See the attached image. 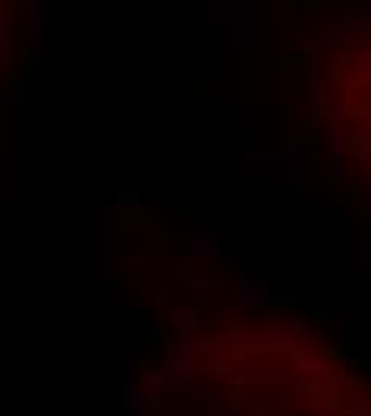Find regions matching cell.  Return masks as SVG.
<instances>
[{
  "instance_id": "obj_1",
  "label": "cell",
  "mask_w": 371,
  "mask_h": 416,
  "mask_svg": "<svg viewBox=\"0 0 371 416\" xmlns=\"http://www.w3.org/2000/svg\"><path fill=\"white\" fill-rule=\"evenodd\" d=\"M241 305H243V311H250V314H272L275 307L291 305V295L288 291H272L266 282H260V279H243Z\"/></svg>"
},
{
  "instance_id": "obj_2",
  "label": "cell",
  "mask_w": 371,
  "mask_h": 416,
  "mask_svg": "<svg viewBox=\"0 0 371 416\" xmlns=\"http://www.w3.org/2000/svg\"><path fill=\"white\" fill-rule=\"evenodd\" d=\"M164 378L170 384H186L193 381L195 374H199V353L195 349H189L186 343H176V346L166 353V362H164Z\"/></svg>"
},
{
  "instance_id": "obj_3",
  "label": "cell",
  "mask_w": 371,
  "mask_h": 416,
  "mask_svg": "<svg viewBox=\"0 0 371 416\" xmlns=\"http://www.w3.org/2000/svg\"><path fill=\"white\" fill-rule=\"evenodd\" d=\"M323 39L330 42V45H336V49H343V51L365 49V45H368V39H365V16L352 13L349 20L339 23V26L323 29Z\"/></svg>"
},
{
  "instance_id": "obj_4",
  "label": "cell",
  "mask_w": 371,
  "mask_h": 416,
  "mask_svg": "<svg viewBox=\"0 0 371 416\" xmlns=\"http://www.w3.org/2000/svg\"><path fill=\"white\" fill-rule=\"evenodd\" d=\"M291 365H295V372L301 374V378H310V381H327V378H333L327 353L317 346H308V343H298L295 362H291Z\"/></svg>"
},
{
  "instance_id": "obj_5",
  "label": "cell",
  "mask_w": 371,
  "mask_h": 416,
  "mask_svg": "<svg viewBox=\"0 0 371 416\" xmlns=\"http://www.w3.org/2000/svg\"><path fill=\"white\" fill-rule=\"evenodd\" d=\"M304 16L317 23H327V29H330V26H339V23L349 20L352 10H349V4H336V0H308L304 4Z\"/></svg>"
},
{
  "instance_id": "obj_6",
  "label": "cell",
  "mask_w": 371,
  "mask_h": 416,
  "mask_svg": "<svg viewBox=\"0 0 371 416\" xmlns=\"http://www.w3.org/2000/svg\"><path fill=\"white\" fill-rule=\"evenodd\" d=\"M308 394H310V403L317 407L320 416H330L333 410L339 407V384L333 381V378H327V381H310Z\"/></svg>"
},
{
  "instance_id": "obj_7",
  "label": "cell",
  "mask_w": 371,
  "mask_h": 416,
  "mask_svg": "<svg viewBox=\"0 0 371 416\" xmlns=\"http://www.w3.org/2000/svg\"><path fill=\"white\" fill-rule=\"evenodd\" d=\"M183 279H186V285H189V291H193L195 298H214V295H218V282L208 279L205 269L195 266V259H189V263L183 266Z\"/></svg>"
},
{
  "instance_id": "obj_8",
  "label": "cell",
  "mask_w": 371,
  "mask_h": 416,
  "mask_svg": "<svg viewBox=\"0 0 371 416\" xmlns=\"http://www.w3.org/2000/svg\"><path fill=\"white\" fill-rule=\"evenodd\" d=\"M362 93H371V58L368 61H362V64H355L352 68V74L343 80V99H355V97H362Z\"/></svg>"
},
{
  "instance_id": "obj_9",
  "label": "cell",
  "mask_w": 371,
  "mask_h": 416,
  "mask_svg": "<svg viewBox=\"0 0 371 416\" xmlns=\"http://www.w3.org/2000/svg\"><path fill=\"white\" fill-rule=\"evenodd\" d=\"M189 253H193V259H214L221 253V237L214 231H193Z\"/></svg>"
},
{
  "instance_id": "obj_10",
  "label": "cell",
  "mask_w": 371,
  "mask_h": 416,
  "mask_svg": "<svg viewBox=\"0 0 371 416\" xmlns=\"http://www.w3.org/2000/svg\"><path fill=\"white\" fill-rule=\"evenodd\" d=\"M112 228L116 231H147L151 221L141 208H112Z\"/></svg>"
},
{
  "instance_id": "obj_11",
  "label": "cell",
  "mask_w": 371,
  "mask_h": 416,
  "mask_svg": "<svg viewBox=\"0 0 371 416\" xmlns=\"http://www.w3.org/2000/svg\"><path fill=\"white\" fill-rule=\"evenodd\" d=\"M166 253V234L160 228H147L141 231V257H164Z\"/></svg>"
},
{
  "instance_id": "obj_12",
  "label": "cell",
  "mask_w": 371,
  "mask_h": 416,
  "mask_svg": "<svg viewBox=\"0 0 371 416\" xmlns=\"http://www.w3.org/2000/svg\"><path fill=\"white\" fill-rule=\"evenodd\" d=\"M141 388H145V400H151V403H157L160 397L166 394V388H170V381L164 378V372H145L141 374Z\"/></svg>"
},
{
  "instance_id": "obj_13",
  "label": "cell",
  "mask_w": 371,
  "mask_h": 416,
  "mask_svg": "<svg viewBox=\"0 0 371 416\" xmlns=\"http://www.w3.org/2000/svg\"><path fill=\"white\" fill-rule=\"evenodd\" d=\"M301 97H304V77L288 74V77H282V80H279V99H282L288 109H291V106H295Z\"/></svg>"
},
{
  "instance_id": "obj_14",
  "label": "cell",
  "mask_w": 371,
  "mask_h": 416,
  "mask_svg": "<svg viewBox=\"0 0 371 416\" xmlns=\"http://www.w3.org/2000/svg\"><path fill=\"white\" fill-rule=\"evenodd\" d=\"M116 353L118 359H138L141 355V336L138 333H118L116 336Z\"/></svg>"
},
{
  "instance_id": "obj_15",
  "label": "cell",
  "mask_w": 371,
  "mask_h": 416,
  "mask_svg": "<svg viewBox=\"0 0 371 416\" xmlns=\"http://www.w3.org/2000/svg\"><path fill=\"white\" fill-rule=\"evenodd\" d=\"M247 416H298V413H295V400H291V397H282V400L272 403V407L247 410Z\"/></svg>"
},
{
  "instance_id": "obj_16",
  "label": "cell",
  "mask_w": 371,
  "mask_h": 416,
  "mask_svg": "<svg viewBox=\"0 0 371 416\" xmlns=\"http://www.w3.org/2000/svg\"><path fill=\"white\" fill-rule=\"evenodd\" d=\"M269 10H272V13H269V23H272V26L285 29L295 23V7H291V4H269Z\"/></svg>"
},
{
  "instance_id": "obj_17",
  "label": "cell",
  "mask_w": 371,
  "mask_h": 416,
  "mask_svg": "<svg viewBox=\"0 0 371 416\" xmlns=\"http://www.w3.org/2000/svg\"><path fill=\"white\" fill-rule=\"evenodd\" d=\"M221 51H241L243 49V26H231V29H221V42H218Z\"/></svg>"
},
{
  "instance_id": "obj_18",
  "label": "cell",
  "mask_w": 371,
  "mask_h": 416,
  "mask_svg": "<svg viewBox=\"0 0 371 416\" xmlns=\"http://www.w3.org/2000/svg\"><path fill=\"white\" fill-rule=\"evenodd\" d=\"M221 118L218 122L224 125V128H241L243 125V106H221Z\"/></svg>"
},
{
  "instance_id": "obj_19",
  "label": "cell",
  "mask_w": 371,
  "mask_h": 416,
  "mask_svg": "<svg viewBox=\"0 0 371 416\" xmlns=\"http://www.w3.org/2000/svg\"><path fill=\"white\" fill-rule=\"evenodd\" d=\"M346 317H349V311H346V307H339V305L320 307V320H327V324H333V326H343Z\"/></svg>"
},
{
  "instance_id": "obj_20",
  "label": "cell",
  "mask_w": 371,
  "mask_h": 416,
  "mask_svg": "<svg viewBox=\"0 0 371 416\" xmlns=\"http://www.w3.org/2000/svg\"><path fill=\"white\" fill-rule=\"evenodd\" d=\"M355 160L365 166H371V125H368V132L358 138V147H355Z\"/></svg>"
},
{
  "instance_id": "obj_21",
  "label": "cell",
  "mask_w": 371,
  "mask_h": 416,
  "mask_svg": "<svg viewBox=\"0 0 371 416\" xmlns=\"http://www.w3.org/2000/svg\"><path fill=\"white\" fill-rule=\"evenodd\" d=\"M116 208H141V195H138V192H128V189H122V192L116 195Z\"/></svg>"
},
{
  "instance_id": "obj_22",
  "label": "cell",
  "mask_w": 371,
  "mask_h": 416,
  "mask_svg": "<svg viewBox=\"0 0 371 416\" xmlns=\"http://www.w3.org/2000/svg\"><path fill=\"white\" fill-rule=\"evenodd\" d=\"M13 103H39V93L32 90V87H16V93H13Z\"/></svg>"
},
{
  "instance_id": "obj_23",
  "label": "cell",
  "mask_w": 371,
  "mask_h": 416,
  "mask_svg": "<svg viewBox=\"0 0 371 416\" xmlns=\"http://www.w3.org/2000/svg\"><path fill=\"white\" fill-rule=\"evenodd\" d=\"M291 35H295V26L279 29V49L282 51H291Z\"/></svg>"
},
{
  "instance_id": "obj_24",
  "label": "cell",
  "mask_w": 371,
  "mask_h": 416,
  "mask_svg": "<svg viewBox=\"0 0 371 416\" xmlns=\"http://www.w3.org/2000/svg\"><path fill=\"white\" fill-rule=\"evenodd\" d=\"M109 276H112V259L106 257H99V282H109Z\"/></svg>"
},
{
  "instance_id": "obj_25",
  "label": "cell",
  "mask_w": 371,
  "mask_h": 416,
  "mask_svg": "<svg viewBox=\"0 0 371 416\" xmlns=\"http://www.w3.org/2000/svg\"><path fill=\"white\" fill-rule=\"evenodd\" d=\"M151 317H154V320H164V317H166V295H160V298H157V305H154Z\"/></svg>"
},
{
  "instance_id": "obj_26",
  "label": "cell",
  "mask_w": 371,
  "mask_h": 416,
  "mask_svg": "<svg viewBox=\"0 0 371 416\" xmlns=\"http://www.w3.org/2000/svg\"><path fill=\"white\" fill-rule=\"evenodd\" d=\"M291 333H295V336H304V333H308V320L295 317V320H291Z\"/></svg>"
},
{
  "instance_id": "obj_27",
  "label": "cell",
  "mask_w": 371,
  "mask_h": 416,
  "mask_svg": "<svg viewBox=\"0 0 371 416\" xmlns=\"http://www.w3.org/2000/svg\"><path fill=\"white\" fill-rule=\"evenodd\" d=\"M362 279H365V285H371V253L362 257Z\"/></svg>"
},
{
  "instance_id": "obj_28",
  "label": "cell",
  "mask_w": 371,
  "mask_h": 416,
  "mask_svg": "<svg viewBox=\"0 0 371 416\" xmlns=\"http://www.w3.org/2000/svg\"><path fill=\"white\" fill-rule=\"evenodd\" d=\"M355 212H358L362 218H368V221H371V202H355Z\"/></svg>"
},
{
  "instance_id": "obj_29",
  "label": "cell",
  "mask_w": 371,
  "mask_h": 416,
  "mask_svg": "<svg viewBox=\"0 0 371 416\" xmlns=\"http://www.w3.org/2000/svg\"><path fill=\"white\" fill-rule=\"evenodd\" d=\"M349 109H352V103H349V99H343V103L336 106V122H339V118H346V116H349Z\"/></svg>"
},
{
  "instance_id": "obj_30",
  "label": "cell",
  "mask_w": 371,
  "mask_h": 416,
  "mask_svg": "<svg viewBox=\"0 0 371 416\" xmlns=\"http://www.w3.org/2000/svg\"><path fill=\"white\" fill-rule=\"evenodd\" d=\"M218 416H247V410H241V407H224V410H218Z\"/></svg>"
},
{
  "instance_id": "obj_31",
  "label": "cell",
  "mask_w": 371,
  "mask_h": 416,
  "mask_svg": "<svg viewBox=\"0 0 371 416\" xmlns=\"http://www.w3.org/2000/svg\"><path fill=\"white\" fill-rule=\"evenodd\" d=\"M170 324H173V326H186V317H183V311H173V314H170Z\"/></svg>"
},
{
  "instance_id": "obj_32",
  "label": "cell",
  "mask_w": 371,
  "mask_h": 416,
  "mask_svg": "<svg viewBox=\"0 0 371 416\" xmlns=\"http://www.w3.org/2000/svg\"><path fill=\"white\" fill-rule=\"evenodd\" d=\"M189 326H193V330H202V314L199 311H193V317H189Z\"/></svg>"
},
{
  "instance_id": "obj_33",
  "label": "cell",
  "mask_w": 371,
  "mask_h": 416,
  "mask_svg": "<svg viewBox=\"0 0 371 416\" xmlns=\"http://www.w3.org/2000/svg\"><path fill=\"white\" fill-rule=\"evenodd\" d=\"M355 384H362V378L358 374H346V388H355Z\"/></svg>"
},
{
  "instance_id": "obj_34",
  "label": "cell",
  "mask_w": 371,
  "mask_h": 416,
  "mask_svg": "<svg viewBox=\"0 0 371 416\" xmlns=\"http://www.w3.org/2000/svg\"><path fill=\"white\" fill-rule=\"evenodd\" d=\"M193 400H208V391H202V388H195V391H193Z\"/></svg>"
},
{
  "instance_id": "obj_35",
  "label": "cell",
  "mask_w": 371,
  "mask_h": 416,
  "mask_svg": "<svg viewBox=\"0 0 371 416\" xmlns=\"http://www.w3.org/2000/svg\"><path fill=\"white\" fill-rule=\"evenodd\" d=\"M365 51H371V42H368V45H365Z\"/></svg>"
}]
</instances>
